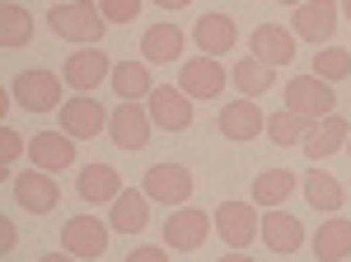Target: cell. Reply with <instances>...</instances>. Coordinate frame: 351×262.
Returning a JSON list of instances; mask_svg holds the SVG:
<instances>
[{"instance_id":"8fae6325","label":"cell","mask_w":351,"mask_h":262,"mask_svg":"<svg viewBox=\"0 0 351 262\" xmlns=\"http://www.w3.org/2000/svg\"><path fill=\"white\" fill-rule=\"evenodd\" d=\"M145 108L155 117V131H188L192 127V99L178 84H155V94L145 99Z\"/></svg>"},{"instance_id":"7402d4cb","label":"cell","mask_w":351,"mask_h":262,"mask_svg":"<svg viewBox=\"0 0 351 262\" xmlns=\"http://www.w3.org/2000/svg\"><path fill=\"white\" fill-rule=\"evenodd\" d=\"M263 239H267L271 253H295V248H304V225H300L291 211L271 206L267 215H263Z\"/></svg>"},{"instance_id":"ab89813d","label":"cell","mask_w":351,"mask_h":262,"mask_svg":"<svg viewBox=\"0 0 351 262\" xmlns=\"http://www.w3.org/2000/svg\"><path fill=\"white\" fill-rule=\"evenodd\" d=\"M281 5H304V0H281Z\"/></svg>"},{"instance_id":"277c9868","label":"cell","mask_w":351,"mask_h":262,"mask_svg":"<svg viewBox=\"0 0 351 262\" xmlns=\"http://www.w3.org/2000/svg\"><path fill=\"white\" fill-rule=\"evenodd\" d=\"M211 225H216L220 243H230V248H248L253 239L263 235V215H258L253 202H220Z\"/></svg>"},{"instance_id":"603a6c76","label":"cell","mask_w":351,"mask_h":262,"mask_svg":"<svg viewBox=\"0 0 351 262\" xmlns=\"http://www.w3.org/2000/svg\"><path fill=\"white\" fill-rule=\"evenodd\" d=\"M112 94H122V99H132V104H141V99H150L155 94V80H150V61H117L112 66Z\"/></svg>"},{"instance_id":"7a4b0ae2","label":"cell","mask_w":351,"mask_h":262,"mask_svg":"<svg viewBox=\"0 0 351 262\" xmlns=\"http://www.w3.org/2000/svg\"><path fill=\"white\" fill-rule=\"evenodd\" d=\"M61 84L66 80L52 75V71H19L14 84H10V94H14V104L28 108V112H61Z\"/></svg>"},{"instance_id":"74e56055","label":"cell","mask_w":351,"mask_h":262,"mask_svg":"<svg viewBox=\"0 0 351 262\" xmlns=\"http://www.w3.org/2000/svg\"><path fill=\"white\" fill-rule=\"evenodd\" d=\"M160 10H183V5H192V0H155Z\"/></svg>"},{"instance_id":"d6986e66","label":"cell","mask_w":351,"mask_h":262,"mask_svg":"<svg viewBox=\"0 0 351 262\" xmlns=\"http://www.w3.org/2000/svg\"><path fill=\"white\" fill-rule=\"evenodd\" d=\"M145 220H150V197H145V187H122V197H117L112 211H108V225L117 235H141Z\"/></svg>"},{"instance_id":"ffe728a7","label":"cell","mask_w":351,"mask_h":262,"mask_svg":"<svg viewBox=\"0 0 351 262\" xmlns=\"http://www.w3.org/2000/svg\"><path fill=\"white\" fill-rule=\"evenodd\" d=\"M75 187H80V197L89 206H112V202L122 197V174L108 169V164H84Z\"/></svg>"},{"instance_id":"484cf974","label":"cell","mask_w":351,"mask_h":262,"mask_svg":"<svg viewBox=\"0 0 351 262\" xmlns=\"http://www.w3.org/2000/svg\"><path fill=\"white\" fill-rule=\"evenodd\" d=\"M230 80H234V89H239L243 99H258V94H267L271 84H276V66L258 61V56H239Z\"/></svg>"},{"instance_id":"d4e9b609","label":"cell","mask_w":351,"mask_h":262,"mask_svg":"<svg viewBox=\"0 0 351 262\" xmlns=\"http://www.w3.org/2000/svg\"><path fill=\"white\" fill-rule=\"evenodd\" d=\"M351 136V122L342 117V112H332V117H324V122H314V131H309V141H304V155L309 159H328L332 150H342Z\"/></svg>"},{"instance_id":"4dcf8cb0","label":"cell","mask_w":351,"mask_h":262,"mask_svg":"<svg viewBox=\"0 0 351 262\" xmlns=\"http://www.w3.org/2000/svg\"><path fill=\"white\" fill-rule=\"evenodd\" d=\"M309 75L328 80V84L347 80V75H351V52H347V47H324V52L314 56V71H309Z\"/></svg>"},{"instance_id":"2e32d148","label":"cell","mask_w":351,"mask_h":262,"mask_svg":"<svg viewBox=\"0 0 351 262\" xmlns=\"http://www.w3.org/2000/svg\"><path fill=\"white\" fill-rule=\"evenodd\" d=\"M192 43L202 56H230V47L239 43V24L230 14H202L192 24Z\"/></svg>"},{"instance_id":"f1b7e54d","label":"cell","mask_w":351,"mask_h":262,"mask_svg":"<svg viewBox=\"0 0 351 262\" xmlns=\"http://www.w3.org/2000/svg\"><path fill=\"white\" fill-rule=\"evenodd\" d=\"M309 131H314V122L309 117H300V112H271L267 117V136L276 141V145H304L309 141Z\"/></svg>"},{"instance_id":"f35d334b","label":"cell","mask_w":351,"mask_h":262,"mask_svg":"<svg viewBox=\"0 0 351 262\" xmlns=\"http://www.w3.org/2000/svg\"><path fill=\"white\" fill-rule=\"evenodd\" d=\"M342 14H347V19H351V0H342Z\"/></svg>"},{"instance_id":"6da1fadb","label":"cell","mask_w":351,"mask_h":262,"mask_svg":"<svg viewBox=\"0 0 351 262\" xmlns=\"http://www.w3.org/2000/svg\"><path fill=\"white\" fill-rule=\"evenodd\" d=\"M47 28H52L56 38L75 43V47H99V38L108 33V19L89 0H61V5L47 10Z\"/></svg>"},{"instance_id":"4316f807","label":"cell","mask_w":351,"mask_h":262,"mask_svg":"<svg viewBox=\"0 0 351 262\" xmlns=\"http://www.w3.org/2000/svg\"><path fill=\"white\" fill-rule=\"evenodd\" d=\"M183 56V28L178 24H155L141 38V61H178Z\"/></svg>"},{"instance_id":"d590c367","label":"cell","mask_w":351,"mask_h":262,"mask_svg":"<svg viewBox=\"0 0 351 262\" xmlns=\"http://www.w3.org/2000/svg\"><path fill=\"white\" fill-rule=\"evenodd\" d=\"M38 262H84V258H75V253H66V248H61V253H43Z\"/></svg>"},{"instance_id":"836d02e7","label":"cell","mask_w":351,"mask_h":262,"mask_svg":"<svg viewBox=\"0 0 351 262\" xmlns=\"http://www.w3.org/2000/svg\"><path fill=\"white\" fill-rule=\"evenodd\" d=\"M127 262H169V253H164V248H155V243H141V248H132V253H127Z\"/></svg>"},{"instance_id":"8d00e7d4","label":"cell","mask_w":351,"mask_h":262,"mask_svg":"<svg viewBox=\"0 0 351 262\" xmlns=\"http://www.w3.org/2000/svg\"><path fill=\"white\" fill-rule=\"evenodd\" d=\"M216 262H258V258H248L243 248H230V253H225V258H216Z\"/></svg>"},{"instance_id":"9c48e42d","label":"cell","mask_w":351,"mask_h":262,"mask_svg":"<svg viewBox=\"0 0 351 262\" xmlns=\"http://www.w3.org/2000/svg\"><path fill=\"white\" fill-rule=\"evenodd\" d=\"M216 225H211V215L197 206H173V215L164 220V243L169 248H178V253H197L206 235H211Z\"/></svg>"},{"instance_id":"1f68e13d","label":"cell","mask_w":351,"mask_h":262,"mask_svg":"<svg viewBox=\"0 0 351 262\" xmlns=\"http://www.w3.org/2000/svg\"><path fill=\"white\" fill-rule=\"evenodd\" d=\"M19 155H28V141L19 136V131H10L5 122H0V169H10Z\"/></svg>"},{"instance_id":"f546056e","label":"cell","mask_w":351,"mask_h":262,"mask_svg":"<svg viewBox=\"0 0 351 262\" xmlns=\"http://www.w3.org/2000/svg\"><path fill=\"white\" fill-rule=\"evenodd\" d=\"M0 43L5 47H28L33 43V14L24 5H5L0 10Z\"/></svg>"},{"instance_id":"d6a6232c","label":"cell","mask_w":351,"mask_h":262,"mask_svg":"<svg viewBox=\"0 0 351 262\" xmlns=\"http://www.w3.org/2000/svg\"><path fill=\"white\" fill-rule=\"evenodd\" d=\"M99 10H104L108 24H132L141 14V0H99Z\"/></svg>"},{"instance_id":"5b68a950","label":"cell","mask_w":351,"mask_h":262,"mask_svg":"<svg viewBox=\"0 0 351 262\" xmlns=\"http://www.w3.org/2000/svg\"><path fill=\"white\" fill-rule=\"evenodd\" d=\"M150 127H155L150 108H145V104H132V99H122V104L112 108V117H108V141L117 145V150H145Z\"/></svg>"},{"instance_id":"60d3db41","label":"cell","mask_w":351,"mask_h":262,"mask_svg":"<svg viewBox=\"0 0 351 262\" xmlns=\"http://www.w3.org/2000/svg\"><path fill=\"white\" fill-rule=\"evenodd\" d=\"M347 155H351V136H347Z\"/></svg>"},{"instance_id":"83f0119b","label":"cell","mask_w":351,"mask_h":262,"mask_svg":"<svg viewBox=\"0 0 351 262\" xmlns=\"http://www.w3.org/2000/svg\"><path fill=\"white\" fill-rule=\"evenodd\" d=\"M295 187H300V178L291 169H267V174L253 178V206H281Z\"/></svg>"},{"instance_id":"5bb4252c","label":"cell","mask_w":351,"mask_h":262,"mask_svg":"<svg viewBox=\"0 0 351 262\" xmlns=\"http://www.w3.org/2000/svg\"><path fill=\"white\" fill-rule=\"evenodd\" d=\"M216 127H220L225 141H253V136H263V131H267V117H263L258 99H234V104L220 108Z\"/></svg>"},{"instance_id":"52a82bcc","label":"cell","mask_w":351,"mask_h":262,"mask_svg":"<svg viewBox=\"0 0 351 262\" xmlns=\"http://www.w3.org/2000/svg\"><path fill=\"white\" fill-rule=\"evenodd\" d=\"M108 235H112L108 220L75 215V220H66V225H61V248H66V253H75V258H84V262H94V258H104V253H108Z\"/></svg>"},{"instance_id":"4fadbf2b","label":"cell","mask_w":351,"mask_h":262,"mask_svg":"<svg viewBox=\"0 0 351 262\" xmlns=\"http://www.w3.org/2000/svg\"><path fill=\"white\" fill-rule=\"evenodd\" d=\"M14 202L24 211H33V215H47V211H56V202H61V187H56V178L47 169H24V174L14 178Z\"/></svg>"},{"instance_id":"e0dca14e","label":"cell","mask_w":351,"mask_h":262,"mask_svg":"<svg viewBox=\"0 0 351 262\" xmlns=\"http://www.w3.org/2000/svg\"><path fill=\"white\" fill-rule=\"evenodd\" d=\"M28 159H33V169H71L75 164V136H66V131H38L33 141H28Z\"/></svg>"},{"instance_id":"b9f144b4","label":"cell","mask_w":351,"mask_h":262,"mask_svg":"<svg viewBox=\"0 0 351 262\" xmlns=\"http://www.w3.org/2000/svg\"><path fill=\"white\" fill-rule=\"evenodd\" d=\"M52 5H61V0H52Z\"/></svg>"},{"instance_id":"8992f818","label":"cell","mask_w":351,"mask_h":262,"mask_svg":"<svg viewBox=\"0 0 351 262\" xmlns=\"http://www.w3.org/2000/svg\"><path fill=\"white\" fill-rule=\"evenodd\" d=\"M56 117H61V131H66V136H75V141H89V136H108V108L99 104V99H94V94H75V99H66V104H61V112H56Z\"/></svg>"},{"instance_id":"cb8c5ba5","label":"cell","mask_w":351,"mask_h":262,"mask_svg":"<svg viewBox=\"0 0 351 262\" xmlns=\"http://www.w3.org/2000/svg\"><path fill=\"white\" fill-rule=\"evenodd\" d=\"M304 197H309V206H319L324 215H337V211L347 206V187L337 183L328 169H309L304 174Z\"/></svg>"},{"instance_id":"7bdbcfd3","label":"cell","mask_w":351,"mask_h":262,"mask_svg":"<svg viewBox=\"0 0 351 262\" xmlns=\"http://www.w3.org/2000/svg\"><path fill=\"white\" fill-rule=\"evenodd\" d=\"M347 262H351V258H347Z\"/></svg>"},{"instance_id":"e575fe53","label":"cell","mask_w":351,"mask_h":262,"mask_svg":"<svg viewBox=\"0 0 351 262\" xmlns=\"http://www.w3.org/2000/svg\"><path fill=\"white\" fill-rule=\"evenodd\" d=\"M10 248H19V225L0 215V253H10Z\"/></svg>"},{"instance_id":"ba28073f","label":"cell","mask_w":351,"mask_h":262,"mask_svg":"<svg viewBox=\"0 0 351 262\" xmlns=\"http://www.w3.org/2000/svg\"><path fill=\"white\" fill-rule=\"evenodd\" d=\"M61 80L75 89V94H94L104 80H112V61L104 47H75V56H66Z\"/></svg>"},{"instance_id":"30bf717a","label":"cell","mask_w":351,"mask_h":262,"mask_svg":"<svg viewBox=\"0 0 351 262\" xmlns=\"http://www.w3.org/2000/svg\"><path fill=\"white\" fill-rule=\"evenodd\" d=\"M141 187H145V197L160 202V206H183L192 197V174L183 164H150L145 178H141Z\"/></svg>"},{"instance_id":"44dd1931","label":"cell","mask_w":351,"mask_h":262,"mask_svg":"<svg viewBox=\"0 0 351 262\" xmlns=\"http://www.w3.org/2000/svg\"><path fill=\"white\" fill-rule=\"evenodd\" d=\"M309 248L324 262H347L351 258V220L347 215H328L324 225L314 230V243Z\"/></svg>"},{"instance_id":"3957f363","label":"cell","mask_w":351,"mask_h":262,"mask_svg":"<svg viewBox=\"0 0 351 262\" xmlns=\"http://www.w3.org/2000/svg\"><path fill=\"white\" fill-rule=\"evenodd\" d=\"M286 108L300 112V117H309V122H324L337 112V94H332V84L319 75H295L286 84Z\"/></svg>"},{"instance_id":"9a60e30c","label":"cell","mask_w":351,"mask_h":262,"mask_svg":"<svg viewBox=\"0 0 351 262\" xmlns=\"http://www.w3.org/2000/svg\"><path fill=\"white\" fill-rule=\"evenodd\" d=\"M178 89L192 94V99H216L225 89V66L216 56H192V61L178 66Z\"/></svg>"},{"instance_id":"7c38bea8","label":"cell","mask_w":351,"mask_h":262,"mask_svg":"<svg viewBox=\"0 0 351 262\" xmlns=\"http://www.w3.org/2000/svg\"><path fill=\"white\" fill-rule=\"evenodd\" d=\"M291 33L304 43H328L337 33V0H304L291 14Z\"/></svg>"},{"instance_id":"ac0fdd59","label":"cell","mask_w":351,"mask_h":262,"mask_svg":"<svg viewBox=\"0 0 351 262\" xmlns=\"http://www.w3.org/2000/svg\"><path fill=\"white\" fill-rule=\"evenodd\" d=\"M248 43H253V56L267 61V66H286V61H295V33H291L286 24H258Z\"/></svg>"}]
</instances>
